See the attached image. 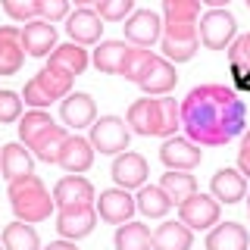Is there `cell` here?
<instances>
[{"instance_id": "cell-18", "label": "cell", "mask_w": 250, "mask_h": 250, "mask_svg": "<svg viewBox=\"0 0 250 250\" xmlns=\"http://www.w3.org/2000/svg\"><path fill=\"white\" fill-rule=\"evenodd\" d=\"M60 116L62 122L69 125V128H91L94 125V116H97V106H94V97L84 91H75L69 94V97H62L60 104Z\"/></svg>"}, {"instance_id": "cell-21", "label": "cell", "mask_w": 250, "mask_h": 250, "mask_svg": "<svg viewBox=\"0 0 250 250\" xmlns=\"http://www.w3.org/2000/svg\"><path fill=\"white\" fill-rule=\"evenodd\" d=\"M53 200L60 209V207H75V203H94L97 197H94V185L84 175H66L53 188Z\"/></svg>"}, {"instance_id": "cell-32", "label": "cell", "mask_w": 250, "mask_h": 250, "mask_svg": "<svg viewBox=\"0 0 250 250\" xmlns=\"http://www.w3.org/2000/svg\"><path fill=\"white\" fill-rule=\"evenodd\" d=\"M66 138H69V131L62 128V125H53V128H47L44 135L28 147V150H35V156L41 163H57L60 160V150H62V141H66Z\"/></svg>"}, {"instance_id": "cell-34", "label": "cell", "mask_w": 250, "mask_h": 250, "mask_svg": "<svg viewBox=\"0 0 250 250\" xmlns=\"http://www.w3.org/2000/svg\"><path fill=\"white\" fill-rule=\"evenodd\" d=\"M166 22H197L200 19V0H163Z\"/></svg>"}, {"instance_id": "cell-14", "label": "cell", "mask_w": 250, "mask_h": 250, "mask_svg": "<svg viewBox=\"0 0 250 250\" xmlns=\"http://www.w3.org/2000/svg\"><path fill=\"white\" fill-rule=\"evenodd\" d=\"M66 35L82 47L84 44H97L100 35H104V19H100V13L91 10V6H78V10L69 13V19H66Z\"/></svg>"}, {"instance_id": "cell-44", "label": "cell", "mask_w": 250, "mask_h": 250, "mask_svg": "<svg viewBox=\"0 0 250 250\" xmlns=\"http://www.w3.org/2000/svg\"><path fill=\"white\" fill-rule=\"evenodd\" d=\"M247 213H250V194H247Z\"/></svg>"}, {"instance_id": "cell-30", "label": "cell", "mask_w": 250, "mask_h": 250, "mask_svg": "<svg viewBox=\"0 0 250 250\" xmlns=\"http://www.w3.org/2000/svg\"><path fill=\"white\" fill-rule=\"evenodd\" d=\"M138 209L144 216H150V219H163L172 209V200L166 197V191H163L160 185H144V188H138Z\"/></svg>"}, {"instance_id": "cell-22", "label": "cell", "mask_w": 250, "mask_h": 250, "mask_svg": "<svg viewBox=\"0 0 250 250\" xmlns=\"http://www.w3.org/2000/svg\"><path fill=\"white\" fill-rule=\"evenodd\" d=\"M128 50H131L128 41H100L97 50L91 53V62L97 66V72L119 75L122 66H125V57H128Z\"/></svg>"}, {"instance_id": "cell-16", "label": "cell", "mask_w": 250, "mask_h": 250, "mask_svg": "<svg viewBox=\"0 0 250 250\" xmlns=\"http://www.w3.org/2000/svg\"><path fill=\"white\" fill-rule=\"evenodd\" d=\"M94 144L88 138L82 135H69L66 141H62V150H60V166L69 172V175H82V172H88L94 166Z\"/></svg>"}, {"instance_id": "cell-7", "label": "cell", "mask_w": 250, "mask_h": 250, "mask_svg": "<svg viewBox=\"0 0 250 250\" xmlns=\"http://www.w3.org/2000/svg\"><path fill=\"white\" fill-rule=\"evenodd\" d=\"M197 31H200V44L207 50H225L238 38V19L229 10H209L203 13Z\"/></svg>"}, {"instance_id": "cell-20", "label": "cell", "mask_w": 250, "mask_h": 250, "mask_svg": "<svg viewBox=\"0 0 250 250\" xmlns=\"http://www.w3.org/2000/svg\"><path fill=\"white\" fill-rule=\"evenodd\" d=\"M209 188H213V197L219 203H238L247 197V178L241 175V169H216Z\"/></svg>"}, {"instance_id": "cell-12", "label": "cell", "mask_w": 250, "mask_h": 250, "mask_svg": "<svg viewBox=\"0 0 250 250\" xmlns=\"http://www.w3.org/2000/svg\"><path fill=\"white\" fill-rule=\"evenodd\" d=\"M125 41L131 47H150L163 38V19L153 10H135L125 19Z\"/></svg>"}, {"instance_id": "cell-25", "label": "cell", "mask_w": 250, "mask_h": 250, "mask_svg": "<svg viewBox=\"0 0 250 250\" xmlns=\"http://www.w3.org/2000/svg\"><path fill=\"white\" fill-rule=\"evenodd\" d=\"M194 231L178 219V222H163L153 231V250H191Z\"/></svg>"}, {"instance_id": "cell-11", "label": "cell", "mask_w": 250, "mask_h": 250, "mask_svg": "<svg viewBox=\"0 0 250 250\" xmlns=\"http://www.w3.org/2000/svg\"><path fill=\"white\" fill-rule=\"evenodd\" d=\"M160 160H163V166H166V169H175V172H191L194 166H200L203 150H200L197 144H194V141L172 135V138L163 141V147H160Z\"/></svg>"}, {"instance_id": "cell-27", "label": "cell", "mask_w": 250, "mask_h": 250, "mask_svg": "<svg viewBox=\"0 0 250 250\" xmlns=\"http://www.w3.org/2000/svg\"><path fill=\"white\" fill-rule=\"evenodd\" d=\"M88 62H91V57H88V50H84L82 44H75V41H69V44H60L57 50L50 53V66H57V69H62V72H69V75H82L84 69H88Z\"/></svg>"}, {"instance_id": "cell-36", "label": "cell", "mask_w": 250, "mask_h": 250, "mask_svg": "<svg viewBox=\"0 0 250 250\" xmlns=\"http://www.w3.org/2000/svg\"><path fill=\"white\" fill-rule=\"evenodd\" d=\"M97 13L104 22H122L135 13V0H100Z\"/></svg>"}, {"instance_id": "cell-24", "label": "cell", "mask_w": 250, "mask_h": 250, "mask_svg": "<svg viewBox=\"0 0 250 250\" xmlns=\"http://www.w3.org/2000/svg\"><path fill=\"white\" fill-rule=\"evenodd\" d=\"M247 229L238 222H219L207 234V250H247Z\"/></svg>"}, {"instance_id": "cell-3", "label": "cell", "mask_w": 250, "mask_h": 250, "mask_svg": "<svg viewBox=\"0 0 250 250\" xmlns=\"http://www.w3.org/2000/svg\"><path fill=\"white\" fill-rule=\"evenodd\" d=\"M6 197H10V207L16 219L35 225V222H47L50 213L57 209V200L53 194L44 188V182L38 175H22V178H13L10 188H6Z\"/></svg>"}, {"instance_id": "cell-19", "label": "cell", "mask_w": 250, "mask_h": 250, "mask_svg": "<svg viewBox=\"0 0 250 250\" xmlns=\"http://www.w3.org/2000/svg\"><path fill=\"white\" fill-rule=\"evenodd\" d=\"M25 62V47H22V28L0 25V75H16Z\"/></svg>"}, {"instance_id": "cell-42", "label": "cell", "mask_w": 250, "mask_h": 250, "mask_svg": "<svg viewBox=\"0 0 250 250\" xmlns=\"http://www.w3.org/2000/svg\"><path fill=\"white\" fill-rule=\"evenodd\" d=\"M200 3H209L213 10H225V6H229V0H200Z\"/></svg>"}, {"instance_id": "cell-6", "label": "cell", "mask_w": 250, "mask_h": 250, "mask_svg": "<svg viewBox=\"0 0 250 250\" xmlns=\"http://www.w3.org/2000/svg\"><path fill=\"white\" fill-rule=\"evenodd\" d=\"M91 144L94 150L106 153V156H119L128 150V141H131V128L128 122L119 119V116H100V119H94L91 125Z\"/></svg>"}, {"instance_id": "cell-41", "label": "cell", "mask_w": 250, "mask_h": 250, "mask_svg": "<svg viewBox=\"0 0 250 250\" xmlns=\"http://www.w3.org/2000/svg\"><path fill=\"white\" fill-rule=\"evenodd\" d=\"M44 250H78V247H75V241H66V238H62V241H50Z\"/></svg>"}, {"instance_id": "cell-26", "label": "cell", "mask_w": 250, "mask_h": 250, "mask_svg": "<svg viewBox=\"0 0 250 250\" xmlns=\"http://www.w3.org/2000/svg\"><path fill=\"white\" fill-rule=\"evenodd\" d=\"M229 66H231L234 88L250 91V31L231 41V47H229Z\"/></svg>"}, {"instance_id": "cell-43", "label": "cell", "mask_w": 250, "mask_h": 250, "mask_svg": "<svg viewBox=\"0 0 250 250\" xmlns=\"http://www.w3.org/2000/svg\"><path fill=\"white\" fill-rule=\"evenodd\" d=\"M100 0H75V6H97Z\"/></svg>"}, {"instance_id": "cell-46", "label": "cell", "mask_w": 250, "mask_h": 250, "mask_svg": "<svg viewBox=\"0 0 250 250\" xmlns=\"http://www.w3.org/2000/svg\"><path fill=\"white\" fill-rule=\"evenodd\" d=\"M0 250H6V247H3V244H0Z\"/></svg>"}, {"instance_id": "cell-40", "label": "cell", "mask_w": 250, "mask_h": 250, "mask_svg": "<svg viewBox=\"0 0 250 250\" xmlns=\"http://www.w3.org/2000/svg\"><path fill=\"white\" fill-rule=\"evenodd\" d=\"M238 169L241 175L250 178V131H244V141H241V150H238Z\"/></svg>"}, {"instance_id": "cell-17", "label": "cell", "mask_w": 250, "mask_h": 250, "mask_svg": "<svg viewBox=\"0 0 250 250\" xmlns=\"http://www.w3.org/2000/svg\"><path fill=\"white\" fill-rule=\"evenodd\" d=\"M147 175H150V169H147V160L135 150H125L113 160V182L125 188V191H131V188H144Z\"/></svg>"}, {"instance_id": "cell-28", "label": "cell", "mask_w": 250, "mask_h": 250, "mask_svg": "<svg viewBox=\"0 0 250 250\" xmlns=\"http://www.w3.org/2000/svg\"><path fill=\"white\" fill-rule=\"evenodd\" d=\"M116 250H153V234L144 222H125L116 225Z\"/></svg>"}, {"instance_id": "cell-29", "label": "cell", "mask_w": 250, "mask_h": 250, "mask_svg": "<svg viewBox=\"0 0 250 250\" xmlns=\"http://www.w3.org/2000/svg\"><path fill=\"white\" fill-rule=\"evenodd\" d=\"M160 188L166 191V197L172 200V207H182V203L191 197V194H197V178H194L191 172H175V169H169L166 175L160 178Z\"/></svg>"}, {"instance_id": "cell-15", "label": "cell", "mask_w": 250, "mask_h": 250, "mask_svg": "<svg viewBox=\"0 0 250 250\" xmlns=\"http://www.w3.org/2000/svg\"><path fill=\"white\" fill-rule=\"evenodd\" d=\"M22 47L28 57H47L57 50V25L47 19H31L22 25Z\"/></svg>"}, {"instance_id": "cell-2", "label": "cell", "mask_w": 250, "mask_h": 250, "mask_svg": "<svg viewBox=\"0 0 250 250\" xmlns=\"http://www.w3.org/2000/svg\"><path fill=\"white\" fill-rule=\"evenodd\" d=\"M182 125V109L169 97H144L128 106V128L144 138H172Z\"/></svg>"}, {"instance_id": "cell-1", "label": "cell", "mask_w": 250, "mask_h": 250, "mask_svg": "<svg viewBox=\"0 0 250 250\" xmlns=\"http://www.w3.org/2000/svg\"><path fill=\"white\" fill-rule=\"evenodd\" d=\"M178 109L185 138L197 147H225L247 125V104L231 84H197Z\"/></svg>"}, {"instance_id": "cell-8", "label": "cell", "mask_w": 250, "mask_h": 250, "mask_svg": "<svg viewBox=\"0 0 250 250\" xmlns=\"http://www.w3.org/2000/svg\"><path fill=\"white\" fill-rule=\"evenodd\" d=\"M97 225V207L94 203H75V207H60L57 209V231L66 241H82L88 238Z\"/></svg>"}, {"instance_id": "cell-13", "label": "cell", "mask_w": 250, "mask_h": 250, "mask_svg": "<svg viewBox=\"0 0 250 250\" xmlns=\"http://www.w3.org/2000/svg\"><path fill=\"white\" fill-rule=\"evenodd\" d=\"M175 84H178V72L166 57H153L150 66L144 69V75L138 78V88L144 91L147 97H166Z\"/></svg>"}, {"instance_id": "cell-4", "label": "cell", "mask_w": 250, "mask_h": 250, "mask_svg": "<svg viewBox=\"0 0 250 250\" xmlns=\"http://www.w3.org/2000/svg\"><path fill=\"white\" fill-rule=\"evenodd\" d=\"M69 94H72V75L47 62L31 82H25L22 100H25V106H31V109H44V106H50L53 100H62V97H69Z\"/></svg>"}, {"instance_id": "cell-10", "label": "cell", "mask_w": 250, "mask_h": 250, "mask_svg": "<svg viewBox=\"0 0 250 250\" xmlns=\"http://www.w3.org/2000/svg\"><path fill=\"white\" fill-rule=\"evenodd\" d=\"M94 207H97V216L104 219V222L125 225V222H131L138 203L125 188H109V191H100V197L94 200Z\"/></svg>"}, {"instance_id": "cell-37", "label": "cell", "mask_w": 250, "mask_h": 250, "mask_svg": "<svg viewBox=\"0 0 250 250\" xmlns=\"http://www.w3.org/2000/svg\"><path fill=\"white\" fill-rule=\"evenodd\" d=\"M22 104L25 100L16 91H0V125H10L22 119Z\"/></svg>"}, {"instance_id": "cell-35", "label": "cell", "mask_w": 250, "mask_h": 250, "mask_svg": "<svg viewBox=\"0 0 250 250\" xmlns=\"http://www.w3.org/2000/svg\"><path fill=\"white\" fill-rule=\"evenodd\" d=\"M156 57V53L153 50H147V47H131V50H128V57H125V66H122V78H125V82H135L138 84V78L141 75H144V69L147 66H150V60Z\"/></svg>"}, {"instance_id": "cell-23", "label": "cell", "mask_w": 250, "mask_h": 250, "mask_svg": "<svg viewBox=\"0 0 250 250\" xmlns=\"http://www.w3.org/2000/svg\"><path fill=\"white\" fill-rule=\"evenodd\" d=\"M31 166H35V160H31V153L25 150V144H16L13 141V144L0 147V175H3L6 182L31 175Z\"/></svg>"}, {"instance_id": "cell-31", "label": "cell", "mask_w": 250, "mask_h": 250, "mask_svg": "<svg viewBox=\"0 0 250 250\" xmlns=\"http://www.w3.org/2000/svg\"><path fill=\"white\" fill-rule=\"evenodd\" d=\"M3 247L6 250H41V238H38L35 225L16 219L3 229Z\"/></svg>"}, {"instance_id": "cell-38", "label": "cell", "mask_w": 250, "mask_h": 250, "mask_svg": "<svg viewBox=\"0 0 250 250\" xmlns=\"http://www.w3.org/2000/svg\"><path fill=\"white\" fill-rule=\"evenodd\" d=\"M10 19L16 22H31L38 19V0H0Z\"/></svg>"}, {"instance_id": "cell-9", "label": "cell", "mask_w": 250, "mask_h": 250, "mask_svg": "<svg viewBox=\"0 0 250 250\" xmlns=\"http://www.w3.org/2000/svg\"><path fill=\"white\" fill-rule=\"evenodd\" d=\"M178 219H182L191 231L213 229V225H219V200L197 191V194H191V197L178 207Z\"/></svg>"}, {"instance_id": "cell-45", "label": "cell", "mask_w": 250, "mask_h": 250, "mask_svg": "<svg viewBox=\"0 0 250 250\" xmlns=\"http://www.w3.org/2000/svg\"><path fill=\"white\" fill-rule=\"evenodd\" d=\"M244 3H247V10H250V0H244Z\"/></svg>"}, {"instance_id": "cell-39", "label": "cell", "mask_w": 250, "mask_h": 250, "mask_svg": "<svg viewBox=\"0 0 250 250\" xmlns=\"http://www.w3.org/2000/svg\"><path fill=\"white\" fill-rule=\"evenodd\" d=\"M38 19H47L53 25L69 19V0H38Z\"/></svg>"}, {"instance_id": "cell-5", "label": "cell", "mask_w": 250, "mask_h": 250, "mask_svg": "<svg viewBox=\"0 0 250 250\" xmlns=\"http://www.w3.org/2000/svg\"><path fill=\"white\" fill-rule=\"evenodd\" d=\"M160 50L169 62H188L200 50V31L197 22H163Z\"/></svg>"}, {"instance_id": "cell-33", "label": "cell", "mask_w": 250, "mask_h": 250, "mask_svg": "<svg viewBox=\"0 0 250 250\" xmlns=\"http://www.w3.org/2000/svg\"><path fill=\"white\" fill-rule=\"evenodd\" d=\"M53 125H57V122H53L50 113H44V109H31V113H25L19 119V138H22V144L31 147L47 128H53Z\"/></svg>"}]
</instances>
